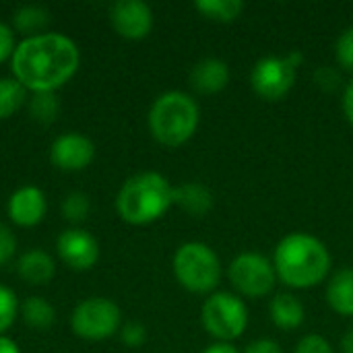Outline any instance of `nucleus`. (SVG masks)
I'll use <instances>...</instances> for the list:
<instances>
[{
  "instance_id": "nucleus-32",
  "label": "nucleus",
  "mask_w": 353,
  "mask_h": 353,
  "mask_svg": "<svg viewBox=\"0 0 353 353\" xmlns=\"http://www.w3.org/2000/svg\"><path fill=\"white\" fill-rule=\"evenodd\" d=\"M14 52V33L8 25L0 23V62H4Z\"/></svg>"
},
{
  "instance_id": "nucleus-3",
  "label": "nucleus",
  "mask_w": 353,
  "mask_h": 353,
  "mask_svg": "<svg viewBox=\"0 0 353 353\" xmlns=\"http://www.w3.org/2000/svg\"><path fill=\"white\" fill-rule=\"evenodd\" d=\"M174 205V186L157 172H141L124 182L116 209L126 223L145 225L157 221Z\"/></svg>"
},
{
  "instance_id": "nucleus-33",
  "label": "nucleus",
  "mask_w": 353,
  "mask_h": 353,
  "mask_svg": "<svg viewBox=\"0 0 353 353\" xmlns=\"http://www.w3.org/2000/svg\"><path fill=\"white\" fill-rule=\"evenodd\" d=\"M341 105H343V114H345L347 122L353 124V79L347 83V85H345V89H343Z\"/></svg>"
},
{
  "instance_id": "nucleus-15",
  "label": "nucleus",
  "mask_w": 353,
  "mask_h": 353,
  "mask_svg": "<svg viewBox=\"0 0 353 353\" xmlns=\"http://www.w3.org/2000/svg\"><path fill=\"white\" fill-rule=\"evenodd\" d=\"M269 316H271V321H273V325L277 329L296 331L306 321V308H304L302 300L296 294L281 292V294H275L271 298Z\"/></svg>"
},
{
  "instance_id": "nucleus-24",
  "label": "nucleus",
  "mask_w": 353,
  "mask_h": 353,
  "mask_svg": "<svg viewBox=\"0 0 353 353\" xmlns=\"http://www.w3.org/2000/svg\"><path fill=\"white\" fill-rule=\"evenodd\" d=\"M17 310H19V302H17L14 292L4 288V285H0V337L14 323Z\"/></svg>"
},
{
  "instance_id": "nucleus-17",
  "label": "nucleus",
  "mask_w": 353,
  "mask_h": 353,
  "mask_svg": "<svg viewBox=\"0 0 353 353\" xmlns=\"http://www.w3.org/2000/svg\"><path fill=\"white\" fill-rule=\"evenodd\" d=\"M174 205L192 217H203L213 209V192L203 182H186L174 186Z\"/></svg>"
},
{
  "instance_id": "nucleus-36",
  "label": "nucleus",
  "mask_w": 353,
  "mask_h": 353,
  "mask_svg": "<svg viewBox=\"0 0 353 353\" xmlns=\"http://www.w3.org/2000/svg\"><path fill=\"white\" fill-rule=\"evenodd\" d=\"M341 352L353 353V327L352 329H347V333H345L343 339H341Z\"/></svg>"
},
{
  "instance_id": "nucleus-35",
  "label": "nucleus",
  "mask_w": 353,
  "mask_h": 353,
  "mask_svg": "<svg viewBox=\"0 0 353 353\" xmlns=\"http://www.w3.org/2000/svg\"><path fill=\"white\" fill-rule=\"evenodd\" d=\"M0 353H21L17 343L10 341L8 337H0Z\"/></svg>"
},
{
  "instance_id": "nucleus-1",
  "label": "nucleus",
  "mask_w": 353,
  "mask_h": 353,
  "mask_svg": "<svg viewBox=\"0 0 353 353\" xmlns=\"http://www.w3.org/2000/svg\"><path fill=\"white\" fill-rule=\"evenodd\" d=\"M77 43L60 33H39L23 39L12 52L14 79L33 93H54L79 68Z\"/></svg>"
},
{
  "instance_id": "nucleus-16",
  "label": "nucleus",
  "mask_w": 353,
  "mask_h": 353,
  "mask_svg": "<svg viewBox=\"0 0 353 353\" xmlns=\"http://www.w3.org/2000/svg\"><path fill=\"white\" fill-rule=\"evenodd\" d=\"M327 302L339 316H353V269L343 267L327 281Z\"/></svg>"
},
{
  "instance_id": "nucleus-28",
  "label": "nucleus",
  "mask_w": 353,
  "mask_h": 353,
  "mask_svg": "<svg viewBox=\"0 0 353 353\" xmlns=\"http://www.w3.org/2000/svg\"><path fill=\"white\" fill-rule=\"evenodd\" d=\"M314 83L323 91H335L341 85V74L333 66H321L314 70Z\"/></svg>"
},
{
  "instance_id": "nucleus-30",
  "label": "nucleus",
  "mask_w": 353,
  "mask_h": 353,
  "mask_svg": "<svg viewBox=\"0 0 353 353\" xmlns=\"http://www.w3.org/2000/svg\"><path fill=\"white\" fill-rule=\"evenodd\" d=\"M14 250H17V238H14V234L4 223H0V265L8 263L12 259Z\"/></svg>"
},
{
  "instance_id": "nucleus-13",
  "label": "nucleus",
  "mask_w": 353,
  "mask_h": 353,
  "mask_svg": "<svg viewBox=\"0 0 353 353\" xmlns=\"http://www.w3.org/2000/svg\"><path fill=\"white\" fill-rule=\"evenodd\" d=\"M230 66L225 60L209 56L199 60L192 70H190V85L194 91L203 93V95H213L219 93L228 87L230 83Z\"/></svg>"
},
{
  "instance_id": "nucleus-7",
  "label": "nucleus",
  "mask_w": 353,
  "mask_h": 353,
  "mask_svg": "<svg viewBox=\"0 0 353 353\" xmlns=\"http://www.w3.org/2000/svg\"><path fill=\"white\" fill-rule=\"evenodd\" d=\"M228 277L240 298L252 300L267 298L277 283L273 261L254 250H246L234 256L228 267Z\"/></svg>"
},
{
  "instance_id": "nucleus-5",
  "label": "nucleus",
  "mask_w": 353,
  "mask_h": 353,
  "mask_svg": "<svg viewBox=\"0 0 353 353\" xmlns=\"http://www.w3.org/2000/svg\"><path fill=\"white\" fill-rule=\"evenodd\" d=\"M178 283L192 294H213L221 281V261L205 242H184L172 261Z\"/></svg>"
},
{
  "instance_id": "nucleus-23",
  "label": "nucleus",
  "mask_w": 353,
  "mask_h": 353,
  "mask_svg": "<svg viewBox=\"0 0 353 353\" xmlns=\"http://www.w3.org/2000/svg\"><path fill=\"white\" fill-rule=\"evenodd\" d=\"M48 21H50V12H48L46 8L33 6V4L21 6V8L14 12V17H12L14 27H17L19 31H23V33H33V31L46 27Z\"/></svg>"
},
{
  "instance_id": "nucleus-21",
  "label": "nucleus",
  "mask_w": 353,
  "mask_h": 353,
  "mask_svg": "<svg viewBox=\"0 0 353 353\" xmlns=\"http://www.w3.org/2000/svg\"><path fill=\"white\" fill-rule=\"evenodd\" d=\"M27 99V89L17 79H0V120L12 116Z\"/></svg>"
},
{
  "instance_id": "nucleus-27",
  "label": "nucleus",
  "mask_w": 353,
  "mask_h": 353,
  "mask_svg": "<svg viewBox=\"0 0 353 353\" xmlns=\"http://www.w3.org/2000/svg\"><path fill=\"white\" fill-rule=\"evenodd\" d=\"M294 353H335V350H333L329 339H325L323 335L310 333V335H306V337H302L298 341Z\"/></svg>"
},
{
  "instance_id": "nucleus-18",
  "label": "nucleus",
  "mask_w": 353,
  "mask_h": 353,
  "mask_svg": "<svg viewBox=\"0 0 353 353\" xmlns=\"http://www.w3.org/2000/svg\"><path fill=\"white\" fill-rule=\"evenodd\" d=\"M17 269H19V275L27 283H33V285L48 283L54 277V271H56L52 256L48 252H43V250H29V252H25L19 259Z\"/></svg>"
},
{
  "instance_id": "nucleus-14",
  "label": "nucleus",
  "mask_w": 353,
  "mask_h": 353,
  "mask_svg": "<svg viewBox=\"0 0 353 353\" xmlns=\"http://www.w3.org/2000/svg\"><path fill=\"white\" fill-rule=\"evenodd\" d=\"M46 213V196L35 186L19 188L8 201V215L17 225L29 228L41 221Z\"/></svg>"
},
{
  "instance_id": "nucleus-4",
  "label": "nucleus",
  "mask_w": 353,
  "mask_h": 353,
  "mask_svg": "<svg viewBox=\"0 0 353 353\" xmlns=\"http://www.w3.org/2000/svg\"><path fill=\"white\" fill-rule=\"evenodd\" d=\"M201 122L196 99L184 91L161 93L149 110V130L165 147H180L192 139Z\"/></svg>"
},
{
  "instance_id": "nucleus-29",
  "label": "nucleus",
  "mask_w": 353,
  "mask_h": 353,
  "mask_svg": "<svg viewBox=\"0 0 353 353\" xmlns=\"http://www.w3.org/2000/svg\"><path fill=\"white\" fill-rule=\"evenodd\" d=\"M122 341L128 345V347H139L145 343L147 339V329L141 325V323H128L122 327Z\"/></svg>"
},
{
  "instance_id": "nucleus-22",
  "label": "nucleus",
  "mask_w": 353,
  "mask_h": 353,
  "mask_svg": "<svg viewBox=\"0 0 353 353\" xmlns=\"http://www.w3.org/2000/svg\"><path fill=\"white\" fill-rule=\"evenodd\" d=\"M60 110L58 97L54 93H33V97L29 99V116L35 122L41 124H50L56 120Z\"/></svg>"
},
{
  "instance_id": "nucleus-9",
  "label": "nucleus",
  "mask_w": 353,
  "mask_h": 353,
  "mask_svg": "<svg viewBox=\"0 0 353 353\" xmlns=\"http://www.w3.org/2000/svg\"><path fill=\"white\" fill-rule=\"evenodd\" d=\"M298 68L285 56H265L250 70V87L267 101L283 99L296 85Z\"/></svg>"
},
{
  "instance_id": "nucleus-6",
  "label": "nucleus",
  "mask_w": 353,
  "mask_h": 353,
  "mask_svg": "<svg viewBox=\"0 0 353 353\" xmlns=\"http://www.w3.org/2000/svg\"><path fill=\"white\" fill-rule=\"evenodd\" d=\"M201 323L213 339L234 343L248 329L246 302L234 292H213L203 302Z\"/></svg>"
},
{
  "instance_id": "nucleus-8",
  "label": "nucleus",
  "mask_w": 353,
  "mask_h": 353,
  "mask_svg": "<svg viewBox=\"0 0 353 353\" xmlns=\"http://www.w3.org/2000/svg\"><path fill=\"white\" fill-rule=\"evenodd\" d=\"M120 308L112 300L89 298L74 308L70 325L79 337L99 341L112 337L120 329Z\"/></svg>"
},
{
  "instance_id": "nucleus-31",
  "label": "nucleus",
  "mask_w": 353,
  "mask_h": 353,
  "mask_svg": "<svg viewBox=\"0 0 353 353\" xmlns=\"http://www.w3.org/2000/svg\"><path fill=\"white\" fill-rule=\"evenodd\" d=\"M242 353H283V347H281L275 339L263 337V339L250 341V343L244 347V352Z\"/></svg>"
},
{
  "instance_id": "nucleus-19",
  "label": "nucleus",
  "mask_w": 353,
  "mask_h": 353,
  "mask_svg": "<svg viewBox=\"0 0 353 353\" xmlns=\"http://www.w3.org/2000/svg\"><path fill=\"white\" fill-rule=\"evenodd\" d=\"M194 8L211 21L232 23L242 14L244 2L242 0H196Z\"/></svg>"
},
{
  "instance_id": "nucleus-37",
  "label": "nucleus",
  "mask_w": 353,
  "mask_h": 353,
  "mask_svg": "<svg viewBox=\"0 0 353 353\" xmlns=\"http://www.w3.org/2000/svg\"><path fill=\"white\" fill-rule=\"evenodd\" d=\"M285 58H288L296 68L304 62V54H302L300 50H292V52H288V54H285Z\"/></svg>"
},
{
  "instance_id": "nucleus-26",
  "label": "nucleus",
  "mask_w": 353,
  "mask_h": 353,
  "mask_svg": "<svg viewBox=\"0 0 353 353\" xmlns=\"http://www.w3.org/2000/svg\"><path fill=\"white\" fill-rule=\"evenodd\" d=\"M335 58L339 66H343L345 70H353V25L339 33L335 41Z\"/></svg>"
},
{
  "instance_id": "nucleus-34",
  "label": "nucleus",
  "mask_w": 353,
  "mask_h": 353,
  "mask_svg": "<svg viewBox=\"0 0 353 353\" xmlns=\"http://www.w3.org/2000/svg\"><path fill=\"white\" fill-rule=\"evenodd\" d=\"M201 353H242L234 343H223V341H215L209 347H205Z\"/></svg>"
},
{
  "instance_id": "nucleus-20",
  "label": "nucleus",
  "mask_w": 353,
  "mask_h": 353,
  "mask_svg": "<svg viewBox=\"0 0 353 353\" xmlns=\"http://www.w3.org/2000/svg\"><path fill=\"white\" fill-rule=\"evenodd\" d=\"M21 314L25 319V323L33 329H48L54 325V308L41 300V298H27L21 306Z\"/></svg>"
},
{
  "instance_id": "nucleus-2",
  "label": "nucleus",
  "mask_w": 353,
  "mask_h": 353,
  "mask_svg": "<svg viewBox=\"0 0 353 353\" xmlns=\"http://www.w3.org/2000/svg\"><path fill=\"white\" fill-rule=\"evenodd\" d=\"M277 281L292 290H310L327 279L331 271V252L327 244L308 232L283 236L273 252Z\"/></svg>"
},
{
  "instance_id": "nucleus-11",
  "label": "nucleus",
  "mask_w": 353,
  "mask_h": 353,
  "mask_svg": "<svg viewBox=\"0 0 353 353\" xmlns=\"http://www.w3.org/2000/svg\"><path fill=\"white\" fill-rule=\"evenodd\" d=\"M58 254L60 259L77 271L91 269L99 259V244L97 240L85 230H66L58 236Z\"/></svg>"
},
{
  "instance_id": "nucleus-25",
  "label": "nucleus",
  "mask_w": 353,
  "mask_h": 353,
  "mask_svg": "<svg viewBox=\"0 0 353 353\" xmlns=\"http://www.w3.org/2000/svg\"><path fill=\"white\" fill-rule=\"evenodd\" d=\"M89 213V199L83 192H70L62 203V215L68 221H83Z\"/></svg>"
},
{
  "instance_id": "nucleus-12",
  "label": "nucleus",
  "mask_w": 353,
  "mask_h": 353,
  "mask_svg": "<svg viewBox=\"0 0 353 353\" xmlns=\"http://www.w3.org/2000/svg\"><path fill=\"white\" fill-rule=\"evenodd\" d=\"M50 157L54 165H58L60 170H68V172L85 170L95 157V145L83 134L66 132L54 141Z\"/></svg>"
},
{
  "instance_id": "nucleus-10",
  "label": "nucleus",
  "mask_w": 353,
  "mask_h": 353,
  "mask_svg": "<svg viewBox=\"0 0 353 353\" xmlns=\"http://www.w3.org/2000/svg\"><path fill=\"white\" fill-rule=\"evenodd\" d=\"M112 27L126 39H143L151 33L153 10L143 0H118L110 8Z\"/></svg>"
}]
</instances>
